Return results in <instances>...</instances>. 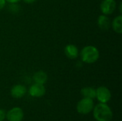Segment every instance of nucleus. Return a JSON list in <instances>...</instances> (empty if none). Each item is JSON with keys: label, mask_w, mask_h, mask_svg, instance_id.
<instances>
[{"label": "nucleus", "mask_w": 122, "mask_h": 121, "mask_svg": "<svg viewBox=\"0 0 122 121\" xmlns=\"http://www.w3.org/2000/svg\"><path fill=\"white\" fill-rule=\"evenodd\" d=\"M93 116L97 121H111L113 113L107 103H100L93 108Z\"/></svg>", "instance_id": "f257e3e1"}, {"label": "nucleus", "mask_w": 122, "mask_h": 121, "mask_svg": "<svg viewBox=\"0 0 122 121\" xmlns=\"http://www.w3.org/2000/svg\"><path fill=\"white\" fill-rule=\"evenodd\" d=\"M80 56L83 62L86 63H94L99 58V51L94 46H86L80 52Z\"/></svg>", "instance_id": "f03ea898"}, {"label": "nucleus", "mask_w": 122, "mask_h": 121, "mask_svg": "<svg viewBox=\"0 0 122 121\" xmlns=\"http://www.w3.org/2000/svg\"><path fill=\"white\" fill-rule=\"evenodd\" d=\"M94 104L93 99L84 98L80 100L76 106L77 112L82 115H86L93 111Z\"/></svg>", "instance_id": "7ed1b4c3"}, {"label": "nucleus", "mask_w": 122, "mask_h": 121, "mask_svg": "<svg viewBox=\"0 0 122 121\" xmlns=\"http://www.w3.org/2000/svg\"><path fill=\"white\" fill-rule=\"evenodd\" d=\"M96 98L100 103H107L112 98L111 91L106 86H100L96 89Z\"/></svg>", "instance_id": "20e7f679"}, {"label": "nucleus", "mask_w": 122, "mask_h": 121, "mask_svg": "<svg viewBox=\"0 0 122 121\" xmlns=\"http://www.w3.org/2000/svg\"><path fill=\"white\" fill-rule=\"evenodd\" d=\"M23 118V110L19 107H14L6 113V118L8 121H22Z\"/></svg>", "instance_id": "39448f33"}, {"label": "nucleus", "mask_w": 122, "mask_h": 121, "mask_svg": "<svg viewBox=\"0 0 122 121\" xmlns=\"http://www.w3.org/2000/svg\"><path fill=\"white\" fill-rule=\"evenodd\" d=\"M101 11L104 15L112 14L117 8V2L115 0H103L100 5Z\"/></svg>", "instance_id": "423d86ee"}, {"label": "nucleus", "mask_w": 122, "mask_h": 121, "mask_svg": "<svg viewBox=\"0 0 122 121\" xmlns=\"http://www.w3.org/2000/svg\"><path fill=\"white\" fill-rule=\"evenodd\" d=\"M29 95L34 98H39L44 96L46 93V88L44 86V84L36 83H35L33 84L29 90Z\"/></svg>", "instance_id": "0eeeda50"}, {"label": "nucleus", "mask_w": 122, "mask_h": 121, "mask_svg": "<svg viewBox=\"0 0 122 121\" xmlns=\"http://www.w3.org/2000/svg\"><path fill=\"white\" fill-rule=\"evenodd\" d=\"M26 93V88L24 86L17 84L14 86L11 89V95L14 98H21Z\"/></svg>", "instance_id": "6e6552de"}, {"label": "nucleus", "mask_w": 122, "mask_h": 121, "mask_svg": "<svg viewBox=\"0 0 122 121\" xmlns=\"http://www.w3.org/2000/svg\"><path fill=\"white\" fill-rule=\"evenodd\" d=\"M64 52L66 56L71 59H74L77 58L79 55V51L77 47L74 44H68L65 46Z\"/></svg>", "instance_id": "1a4fd4ad"}, {"label": "nucleus", "mask_w": 122, "mask_h": 121, "mask_svg": "<svg viewBox=\"0 0 122 121\" xmlns=\"http://www.w3.org/2000/svg\"><path fill=\"white\" fill-rule=\"evenodd\" d=\"M97 24L99 27L103 31H107L111 26V21L107 15H101L97 19Z\"/></svg>", "instance_id": "9d476101"}, {"label": "nucleus", "mask_w": 122, "mask_h": 121, "mask_svg": "<svg viewBox=\"0 0 122 121\" xmlns=\"http://www.w3.org/2000/svg\"><path fill=\"white\" fill-rule=\"evenodd\" d=\"M33 79L34 82L36 83L44 84L48 79V76H47V74L44 71H39L34 73L33 76Z\"/></svg>", "instance_id": "9b49d317"}, {"label": "nucleus", "mask_w": 122, "mask_h": 121, "mask_svg": "<svg viewBox=\"0 0 122 121\" xmlns=\"http://www.w3.org/2000/svg\"><path fill=\"white\" fill-rule=\"evenodd\" d=\"M81 94L84 98L94 99L96 98V89L92 87H84L81 90Z\"/></svg>", "instance_id": "f8f14e48"}, {"label": "nucleus", "mask_w": 122, "mask_h": 121, "mask_svg": "<svg viewBox=\"0 0 122 121\" xmlns=\"http://www.w3.org/2000/svg\"><path fill=\"white\" fill-rule=\"evenodd\" d=\"M113 30L117 34L122 33V16L119 15L114 18L112 24Z\"/></svg>", "instance_id": "ddd939ff"}, {"label": "nucleus", "mask_w": 122, "mask_h": 121, "mask_svg": "<svg viewBox=\"0 0 122 121\" xmlns=\"http://www.w3.org/2000/svg\"><path fill=\"white\" fill-rule=\"evenodd\" d=\"M6 118V113L4 110L0 109V121H3Z\"/></svg>", "instance_id": "4468645a"}, {"label": "nucleus", "mask_w": 122, "mask_h": 121, "mask_svg": "<svg viewBox=\"0 0 122 121\" xmlns=\"http://www.w3.org/2000/svg\"><path fill=\"white\" fill-rule=\"evenodd\" d=\"M6 4V1L5 0H0V10L2 9Z\"/></svg>", "instance_id": "2eb2a0df"}, {"label": "nucleus", "mask_w": 122, "mask_h": 121, "mask_svg": "<svg viewBox=\"0 0 122 121\" xmlns=\"http://www.w3.org/2000/svg\"><path fill=\"white\" fill-rule=\"evenodd\" d=\"M5 1L9 2V3H10V4H16L19 1H21V0H5Z\"/></svg>", "instance_id": "dca6fc26"}, {"label": "nucleus", "mask_w": 122, "mask_h": 121, "mask_svg": "<svg viewBox=\"0 0 122 121\" xmlns=\"http://www.w3.org/2000/svg\"><path fill=\"white\" fill-rule=\"evenodd\" d=\"M24 2H26V3L31 4V3H33V2H34L36 0H24Z\"/></svg>", "instance_id": "f3484780"}, {"label": "nucleus", "mask_w": 122, "mask_h": 121, "mask_svg": "<svg viewBox=\"0 0 122 121\" xmlns=\"http://www.w3.org/2000/svg\"><path fill=\"white\" fill-rule=\"evenodd\" d=\"M119 9H120V13H122V3H120V5H119Z\"/></svg>", "instance_id": "a211bd4d"}]
</instances>
